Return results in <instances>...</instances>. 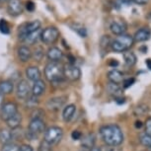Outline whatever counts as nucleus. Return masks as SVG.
Wrapping results in <instances>:
<instances>
[{
  "label": "nucleus",
  "instance_id": "obj_15",
  "mask_svg": "<svg viewBox=\"0 0 151 151\" xmlns=\"http://www.w3.org/2000/svg\"><path fill=\"white\" fill-rule=\"evenodd\" d=\"M47 58L50 61L53 62H59L63 58V52H61L60 48L56 47H52L48 48L47 52Z\"/></svg>",
  "mask_w": 151,
  "mask_h": 151
},
{
  "label": "nucleus",
  "instance_id": "obj_37",
  "mask_svg": "<svg viewBox=\"0 0 151 151\" xmlns=\"http://www.w3.org/2000/svg\"><path fill=\"white\" fill-rule=\"evenodd\" d=\"M45 115L44 111L42 109H39V108H36V109H33V112L31 114L32 116V119H42V116Z\"/></svg>",
  "mask_w": 151,
  "mask_h": 151
},
{
  "label": "nucleus",
  "instance_id": "obj_32",
  "mask_svg": "<svg viewBox=\"0 0 151 151\" xmlns=\"http://www.w3.org/2000/svg\"><path fill=\"white\" fill-rule=\"evenodd\" d=\"M45 52H44V50H42V47H37L35 50H34V52H32V58L35 59L37 61H40L42 60V56H44Z\"/></svg>",
  "mask_w": 151,
  "mask_h": 151
},
{
  "label": "nucleus",
  "instance_id": "obj_16",
  "mask_svg": "<svg viewBox=\"0 0 151 151\" xmlns=\"http://www.w3.org/2000/svg\"><path fill=\"white\" fill-rule=\"evenodd\" d=\"M26 75L29 80L35 82L38 81L42 77V73L41 70L39 69L37 66H29L26 69Z\"/></svg>",
  "mask_w": 151,
  "mask_h": 151
},
{
  "label": "nucleus",
  "instance_id": "obj_24",
  "mask_svg": "<svg viewBox=\"0 0 151 151\" xmlns=\"http://www.w3.org/2000/svg\"><path fill=\"white\" fill-rule=\"evenodd\" d=\"M13 137H12V132L7 129H0V143L2 145L7 144L12 142Z\"/></svg>",
  "mask_w": 151,
  "mask_h": 151
},
{
  "label": "nucleus",
  "instance_id": "obj_30",
  "mask_svg": "<svg viewBox=\"0 0 151 151\" xmlns=\"http://www.w3.org/2000/svg\"><path fill=\"white\" fill-rule=\"evenodd\" d=\"M139 141L140 143L143 145V146L149 148L151 149V135L147 134V133H141L140 136H139Z\"/></svg>",
  "mask_w": 151,
  "mask_h": 151
},
{
  "label": "nucleus",
  "instance_id": "obj_2",
  "mask_svg": "<svg viewBox=\"0 0 151 151\" xmlns=\"http://www.w3.org/2000/svg\"><path fill=\"white\" fill-rule=\"evenodd\" d=\"M45 76L50 83L60 81L63 78V66L59 62H48L45 68Z\"/></svg>",
  "mask_w": 151,
  "mask_h": 151
},
{
  "label": "nucleus",
  "instance_id": "obj_21",
  "mask_svg": "<svg viewBox=\"0 0 151 151\" xmlns=\"http://www.w3.org/2000/svg\"><path fill=\"white\" fill-rule=\"evenodd\" d=\"M21 122H22V115H21V113H19V112L15 114L12 118H10L9 119L6 121L8 127L11 129H15L17 127H20Z\"/></svg>",
  "mask_w": 151,
  "mask_h": 151
},
{
  "label": "nucleus",
  "instance_id": "obj_17",
  "mask_svg": "<svg viewBox=\"0 0 151 151\" xmlns=\"http://www.w3.org/2000/svg\"><path fill=\"white\" fill-rule=\"evenodd\" d=\"M108 79H109L110 82H112V83L119 85L124 81V74L118 69H112L108 72Z\"/></svg>",
  "mask_w": 151,
  "mask_h": 151
},
{
  "label": "nucleus",
  "instance_id": "obj_35",
  "mask_svg": "<svg viewBox=\"0 0 151 151\" xmlns=\"http://www.w3.org/2000/svg\"><path fill=\"white\" fill-rule=\"evenodd\" d=\"M39 151H52V145L44 139L39 145Z\"/></svg>",
  "mask_w": 151,
  "mask_h": 151
},
{
  "label": "nucleus",
  "instance_id": "obj_36",
  "mask_svg": "<svg viewBox=\"0 0 151 151\" xmlns=\"http://www.w3.org/2000/svg\"><path fill=\"white\" fill-rule=\"evenodd\" d=\"M147 112H148V107L146 105H143V104L139 105L134 110V114L136 116H142V115H144V114H146Z\"/></svg>",
  "mask_w": 151,
  "mask_h": 151
},
{
  "label": "nucleus",
  "instance_id": "obj_49",
  "mask_svg": "<svg viewBox=\"0 0 151 151\" xmlns=\"http://www.w3.org/2000/svg\"><path fill=\"white\" fill-rule=\"evenodd\" d=\"M90 151H102V149H101V148H99V147H95V146H94V147L91 148Z\"/></svg>",
  "mask_w": 151,
  "mask_h": 151
},
{
  "label": "nucleus",
  "instance_id": "obj_8",
  "mask_svg": "<svg viewBox=\"0 0 151 151\" xmlns=\"http://www.w3.org/2000/svg\"><path fill=\"white\" fill-rule=\"evenodd\" d=\"M63 77L70 81H77L81 77V70L78 66L68 63L63 66Z\"/></svg>",
  "mask_w": 151,
  "mask_h": 151
},
{
  "label": "nucleus",
  "instance_id": "obj_26",
  "mask_svg": "<svg viewBox=\"0 0 151 151\" xmlns=\"http://www.w3.org/2000/svg\"><path fill=\"white\" fill-rule=\"evenodd\" d=\"M124 59L125 64L129 67L134 66L136 61H137V58H136V55L132 52H129V50L124 52Z\"/></svg>",
  "mask_w": 151,
  "mask_h": 151
},
{
  "label": "nucleus",
  "instance_id": "obj_45",
  "mask_svg": "<svg viewBox=\"0 0 151 151\" xmlns=\"http://www.w3.org/2000/svg\"><path fill=\"white\" fill-rule=\"evenodd\" d=\"M109 65L112 67H116L119 65V62H118V60H116V59H110Z\"/></svg>",
  "mask_w": 151,
  "mask_h": 151
},
{
  "label": "nucleus",
  "instance_id": "obj_33",
  "mask_svg": "<svg viewBox=\"0 0 151 151\" xmlns=\"http://www.w3.org/2000/svg\"><path fill=\"white\" fill-rule=\"evenodd\" d=\"M1 151H20V146L14 142H10V143L4 144Z\"/></svg>",
  "mask_w": 151,
  "mask_h": 151
},
{
  "label": "nucleus",
  "instance_id": "obj_5",
  "mask_svg": "<svg viewBox=\"0 0 151 151\" xmlns=\"http://www.w3.org/2000/svg\"><path fill=\"white\" fill-rule=\"evenodd\" d=\"M63 136V130L59 127H50L45 129L44 139L52 145L58 143Z\"/></svg>",
  "mask_w": 151,
  "mask_h": 151
},
{
  "label": "nucleus",
  "instance_id": "obj_51",
  "mask_svg": "<svg viewBox=\"0 0 151 151\" xmlns=\"http://www.w3.org/2000/svg\"><path fill=\"white\" fill-rule=\"evenodd\" d=\"M81 151H86V150H81Z\"/></svg>",
  "mask_w": 151,
  "mask_h": 151
},
{
  "label": "nucleus",
  "instance_id": "obj_18",
  "mask_svg": "<svg viewBox=\"0 0 151 151\" xmlns=\"http://www.w3.org/2000/svg\"><path fill=\"white\" fill-rule=\"evenodd\" d=\"M18 58L22 62H28L32 58V50L26 45H22L18 50Z\"/></svg>",
  "mask_w": 151,
  "mask_h": 151
},
{
  "label": "nucleus",
  "instance_id": "obj_27",
  "mask_svg": "<svg viewBox=\"0 0 151 151\" xmlns=\"http://www.w3.org/2000/svg\"><path fill=\"white\" fill-rule=\"evenodd\" d=\"M95 135L93 133H89V134L85 135L83 138H82V146H84L85 148H92L94 147V143H95Z\"/></svg>",
  "mask_w": 151,
  "mask_h": 151
},
{
  "label": "nucleus",
  "instance_id": "obj_6",
  "mask_svg": "<svg viewBox=\"0 0 151 151\" xmlns=\"http://www.w3.org/2000/svg\"><path fill=\"white\" fill-rule=\"evenodd\" d=\"M59 38V31L56 27L50 26L42 31L41 40L45 45H53Z\"/></svg>",
  "mask_w": 151,
  "mask_h": 151
},
{
  "label": "nucleus",
  "instance_id": "obj_25",
  "mask_svg": "<svg viewBox=\"0 0 151 151\" xmlns=\"http://www.w3.org/2000/svg\"><path fill=\"white\" fill-rule=\"evenodd\" d=\"M41 34H42V30L38 29L37 31H35V32L30 33L29 35H27L26 38L24 39V42H27L28 45L36 44V42L39 41V39H41Z\"/></svg>",
  "mask_w": 151,
  "mask_h": 151
},
{
  "label": "nucleus",
  "instance_id": "obj_22",
  "mask_svg": "<svg viewBox=\"0 0 151 151\" xmlns=\"http://www.w3.org/2000/svg\"><path fill=\"white\" fill-rule=\"evenodd\" d=\"M107 91L110 95H112L116 98H119V97H122V90L121 86L119 84H115L112 83V82H109L107 85Z\"/></svg>",
  "mask_w": 151,
  "mask_h": 151
},
{
  "label": "nucleus",
  "instance_id": "obj_14",
  "mask_svg": "<svg viewBox=\"0 0 151 151\" xmlns=\"http://www.w3.org/2000/svg\"><path fill=\"white\" fill-rule=\"evenodd\" d=\"M110 30L114 35L116 36L122 35L127 31V24L122 20H116V21H113L111 23Z\"/></svg>",
  "mask_w": 151,
  "mask_h": 151
},
{
  "label": "nucleus",
  "instance_id": "obj_10",
  "mask_svg": "<svg viewBox=\"0 0 151 151\" xmlns=\"http://www.w3.org/2000/svg\"><path fill=\"white\" fill-rule=\"evenodd\" d=\"M17 97L21 100H26L28 97L30 96V86L29 83L26 80H21L17 84V89H16Z\"/></svg>",
  "mask_w": 151,
  "mask_h": 151
},
{
  "label": "nucleus",
  "instance_id": "obj_19",
  "mask_svg": "<svg viewBox=\"0 0 151 151\" xmlns=\"http://www.w3.org/2000/svg\"><path fill=\"white\" fill-rule=\"evenodd\" d=\"M45 83L44 82V80L40 79V80L34 82L32 87V95L36 97H40L45 93Z\"/></svg>",
  "mask_w": 151,
  "mask_h": 151
},
{
  "label": "nucleus",
  "instance_id": "obj_41",
  "mask_svg": "<svg viewBox=\"0 0 151 151\" xmlns=\"http://www.w3.org/2000/svg\"><path fill=\"white\" fill-rule=\"evenodd\" d=\"M71 137L74 140H79L82 137V133L79 132V130H73L72 133H71Z\"/></svg>",
  "mask_w": 151,
  "mask_h": 151
},
{
  "label": "nucleus",
  "instance_id": "obj_23",
  "mask_svg": "<svg viewBox=\"0 0 151 151\" xmlns=\"http://www.w3.org/2000/svg\"><path fill=\"white\" fill-rule=\"evenodd\" d=\"M14 84L11 80H3L0 82V93L3 95H9L13 92Z\"/></svg>",
  "mask_w": 151,
  "mask_h": 151
},
{
  "label": "nucleus",
  "instance_id": "obj_3",
  "mask_svg": "<svg viewBox=\"0 0 151 151\" xmlns=\"http://www.w3.org/2000/svg\"><path fill=\"white\" fill-rule=\"evenodd\" d=\"M133 44H134V41H133L132 36L127 35V34H122L114 40L111 44V47H112L113 50L116 52H127L133 45Z\"/></svg>",
  "mask_w": 151,
  "mask_h": 151
},
{
  "label": "nucleus",
  "instance_id": "obj_31",
  "mask_svg": "<svg viewBox=\"0 0 151 151\" xmlns=\"http://www.w3.org/2000/svg\"><path fill=\"white\" fill-rule=\"evenodd\" d=\"M111 44H112V41H111L109 36H103L101 39V42H100V47H101L102 50H108V47H110Z\"/></svg>",
  "mask_w": 151,
  "mask_h": 151
},
{
  "label": "nucleus",
  "instance_id": "obj_29",
  "mask_svg": "<svg viewBox=\"0 0 151 151\" xmlns=\"http://www.w3.org/2000/svg\"><path fill=\"white\" fill-rule=\"evenodd\" d=\"M71 28H72V30L74 31V32L77 33L81 38H86L87 37V30H86V28L83 27L82 25L74 24L71 26Z\"/></svg>",
  "mask_w": 151,
  "mask_h": 151
},
{
  "label": "nucleus",
  "instance_id": "obj_44",
  "mask_svg": "<svg viewBox=\"0 0 151 151\" xmlns=\"http://www.w3.org/2000/svg\"><path fill=\"white\" fill-rule=\"evenodd\" d=\"M132 1L138 5H145L149 2V0H132Z\"/></svg>",
  "mask_w": 151,
  "mask_h": 151
},
{
  "label": "nucleus",
  "instance_id": "obj_28",
  "mask_svg": "<svg viewBox=\"0 0 151 151\" xmlns=\"http://www.w3.org/2000/svg\"><path fill=\"white\" fill-rule=\"evenodd\" d=\"M38 105H39L38 97L32 95V96H29L26 99V106L29 108V109H36V108H38Z\"/></svg>",
  "mask_w": 151,
  "mask_h": 151
},
{
  "label": "nucleus",
  "instance_id": "obj_42",
  "mask_svg": "<svg viewBox=\"0 0 151 151\" xmlns=\"http://www.w3.org/2000/svg\"><path fill=\"white\" fill-rule=\"evenodd\" d=\"M26 8L28 11H30V12H33L34 10H35L36 8V5L34 3L33 1H27L26 2Z\"/></svg>",
  "mask_w": 151,
  "mask_h": 151
},
{
  "label": "nucleus",
  "instance_id": "obj_38",
  "mask_svg": "<svg viewBox=\"0 0 151 151\" xmlns=\"http://www.w3.org/2000/svg\"><path fill=\"white\" fill-rule=\"evenodd\" d=\"M132 2V0H115V6L118 9H121L122 6H129Z\"/></svg>",
  "mask_w": 151,
  "mask_h": 151
},
{
  "label": "nucleus",
  "instance_id": "obj_46",
  "mask_svg": "<svg viewBox=\"0 0 151 151\" xmlns=\"http://www.w3.org/2000/svg\"><path fill=\"white\" fill-rule=\"evenodd\" d=\"M4 97H5V95H3V94H1L0 93V109L2 108V106L5 104L4 103Z\"/></svg>",
  "mask_w": 151,
  "mask_h": 151
},
{
  "label": "nucleus",
  "instance_id": "obj_43",
  "mask_svg": "<svg viewBox=\"0 0 151 151\" xmlns=\"http://www.w3.org/2000/svg\"><path fill=\"white\" fill-rule=\"evenodd\" d=\"M20 151H34L33 147L29 144H23L22 146H20Z\"/></svg>",
  "mask_w": 151,
  "mask_h": 151
},
{
  "label": "nucleus",
  "instance_id": "obj_1",
  "mask_svg": "<svg viewBox=\"0 0 151 151\" xmlns=\"http://www.w3.org/2000/svg\"><path fill=\"white\" fill-rule=\"evenodd\" d=\"M100 134L108 146H119L124 141V133L121 127L114 124L103 125L100 129Z\"/></svg>",
  "mask_w": 151,
  "mask_h": 151
},
{
  "label": "nucleus",
  "instance_id": "obj_13",
  "mask_svg": "<svg viewBox=\"0 0 151 151\" xmlns=\"http://www.w3.org/2000/svg\"><path fill=\"white\" fill-rule=\"evenodd\" d=\"M8 13L12 16H18L23 12V4L21 0H10L7 6Z\"/></svg>",
  "mask_w": 151,
  "mask_h": 151
},
{
  "label": "nucleus",
  "instance_id": "obj_7",
  "mask_svg": "<svg viewBox=\"0 0 151 151\" xmlns=\"http://www.w3.org/2000/svg\"><path fill=\"white\" fill-rule=\"evenodd\" d=\"M40 28H41V22L38 21V20L30 23H25V24H23L19 28V33H18L19 40L24 41V39L26 38L27 35H29L30 33L35 32V31L40 29Z\"/></svg>",
  "mask_w": 151,
  "mask_h": 151
},
{
  "label": "nucleus",
  "instance_id": "obj_9",
  "mask_svg": "<svg viewBox=\"0 0 151 151\" xmlns=\"http://www.w3.org/2000/svg\"><path fill=\"white\" fill-rule=\"evenodd\" d=\"M0 113H1L2 119L6 122L7 119L12 118L15 114L18 113V106L14 102H7L0 109Z\"/></svg>",
  "mask_w": 151,
  "mask_h": 151
},
{
  "label": "nucleus",
  "instance_id": "obj_12",
  "mask_svg": "<svg viewBox=\"0 0 151 151\" xmlns=\"http://www.w3.org/2000/svg\"><path fill=\"white\" fill-rule=\"evenodd\" d=\"M151 37V30L149 27H142L137 30L133 36V41L136 42H146Z\"/></svg>",
  "mask_w": 151,
  "mask_h": 151
},
{
  "label": "nucleus",
  "instance_id": "obj_20",
  "mask_svg": "<svg viewBox=\"0 0 151 151\" xmlns=\"http://www.w3.org/2000/svg\"><path fill=\"white\" fill-rule=\"evenodd\" d=\"M76 112V106L73 104L67 105L66 107L63 109V112H62V119H63L64 122H70L72 118L75 115Z\"/></svg>",
  "mask_w": 151,
  "mask_h": 151
},
{
  "label": "nucleus",
  "instance_id": "obj_34",
  "mask_svg": "<svg viewBox=\"0 0 151 151\" xmlns=\"http://www.w3.org/2000/svg\"><path fill=\"white\" fill-rule=\"evenodd\" d=\"M0 32L4 34V35H7V34L10 33V27L8 25L7 21L4 19L0 20Z\"/></svg>",
  "mask_w": 151,
  "mask_h": 151
},
{
  "label": "nucleus",
  "instance_id": "obj_11",
  "mask_svg": "<svg viewBox=\"0 0 151 151\" xmlns=\"http://www.w3.org/2000/svg\"><path fill=\"white\" fill-rule=\"evenodd\" d=\"M65 99H66V97H62V96L50 98L47 103V108L50 111H53V112L58 111L65 104Z\"/></svg>",
  "mask_w": 151,
  "mask_h": 151
},
{
  "label": "nucleus",
  "instance_id": "obj_50",
  "mask_svg": "<svg viewBox=\"0 0 151 151\" xmlns=\"http://www.w3.org/2000/svg\"><path fill=\"white\" fill-rule=\"evenodd\" d=\"M0 1H1V2H9L10 0H0Z\"/></svg>",
  "mask_w": 151,
  "mask_h": 151
},
{
  "label": "nucleus",
  "instance_id": "obj_48",
  "mask_svg": "<svg viewBox=\"0 0 151 151\" xmlns=\"http://www.w3.org/2000/svg\"><path fill=\"white\" fill-rule=\"evenodd\" d=\"M141 127H142V122L140 121L135 122V127H137V129H140Z\"/></svg>",
  "mask_w": 151,
  "mask_h": 151
},
{
  "label": "nucleus",
  "instance_id": "obj_40",
  "mask_svg": "<svg viewBox=\"0 0 151 151\" xmlns=\"http://www.w3.org/2000/svg\"><path fill=\"white\" fill-rule=\"evenodd\" d=\"M145 133L151 135V118H148L145 122Z\"/></svg>",
  "mask_w": 151,
  "mask_h": 151
},
{
  "label": "nucleus",
  "instance_id": "obj_47",
  "mask_svg": "<svg viewBox=\"0 0 151 151\" xmlns=\"http://www.w3.org/2000/svg\"><path fill=\"white\" fill-rule=\"evenodd\" d=\"M145 64H146L148 69L151 70V58H147L146 60H145Z\"/></svg>",
  "mask_w": 151,
  "mask_h": 151
},
{
  "label": "nucleus",
  "instance_id": "obj_39",
  "mask_svg": "<svg viewBox=\"0 0 151 151\" xmlns=\"http://www.w3.org/2000/svg\"><path fill=\"white\" fill-rule=\"evenodd\" d=\"M135 82V79L134 78H127V79H124L122 81V86L124 88H129Z\"/></svg>",
  "mask_w": 151,
  "mask_h": 151
},
{
  "label": "nucleus",
  "instance_id": "obj_4",
  "mask_svg": "<svg viewBox=\"0 0 151 151\" xmlns=\"http://www.w3.org/2000/svg\"><path fill=\"white\" fill-rule=\"evenodd\" d=\"M44 132H45V124L42 119H31V122L29 127H28L26 136L30 140H33V139L37 138Z\"/></svg>",
  "mask_w": 151,
  "mask_h": 151
}]
</instances>
